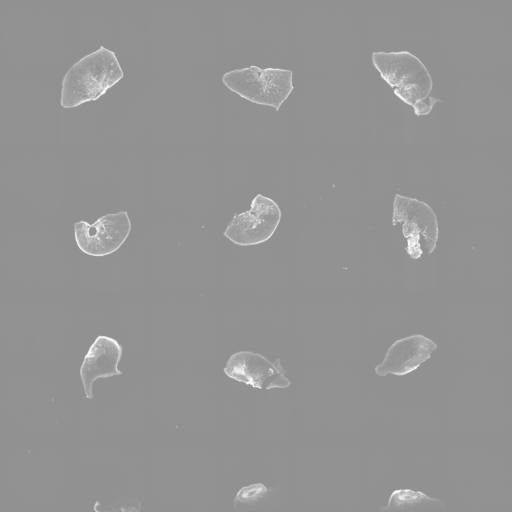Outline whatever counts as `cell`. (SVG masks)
Listing matches in <instances>:
<instances>
[{
	"label": "cell",
	"instance_id": "ba28073f",
	"mask_svg": "<svg viewBox=\"0 0 512 512\" xmlns=\"http://www.w3.org/2000/svg\"><path fill=\"white\" fill-rule=\"evenodd\" d=\"M437 344L422 334H413L396 340L387 350L383 361L375 367L379 376H403L416 370L428 360Z\"/></svg>",
	"mask_w": 512,
	"mask_h": 512
},
{
	"label": "cell",
	"instance_id": "8fae6325",
	"mask_svg": "<svg viewBox=\"0 0 512 512\" xmlns=\"http://www.w3.org/2000/svg\"><path fill=\"white\" fill-rule=\"evenodd\" d=\"M274 488H267L262 483H254L242 487L236 494L234 499V508L238 512H247L251 509L257 508V504H262L261 501L271 496L275 492Z\"/></svg>",
	"mask_w": 512,
	"mask_h": 512
},
{
	"label": "cell",
	"instance_id": "7a4b0ae2",
	"mask_svg": "<svg viewBox=\"0 0 512 512\" xmlns=\"http://www.w3.org/2000/svg\"><path fill=\"white\" fill-rule=\"evenodd\" d=\"M124 76L116 54L100 46L73 64L63 77L60 104L74 108L95 101Z\"/></svg>",
	"mask_w": 512,
	"mask_h": 512
},
{
	"label": "cell",
	"instance_id": "8992f818",
	"mask_svg": "<svg viewBox=\"0 0 512 512\" xmlns=\"http://www.w3.org/2000/svg\"><path fill=\"white\" fill-rule=\"evenodd\" d=\"M131 231L127 211L106 214L93 224L78 221L74 224V236L78 248L85 254L102 257L116 252Z\"/></svg>",
	"mask_w": 512,
	"mask_h": 512
},
{
	"label": "cell",
	"instance_id": "277c9868",
	"mask_svg": "<svg viewBox=\"0 0 512 512\" xmlns=\"http://www.w3.org/2000/svg\"><path fill=\"white\" fill-rule=\"evenodd\" d=\"M403 223L402 232L407 240L406 252L419 259L424 252L431 254L438 240V222L435 212L423 201L396 194L393 202V226Z\"/></svg>",
	"mask_w": 512,
	"mask_h": 512
},
{
	"label": "cell",
	"instance_id": "30bf717a",
	"mask_svg": "<svg viewBox=\"0 0 512 512\" xmlns=\"http://www.w3.org/2000/svg\"><path fill=\"white\" fill-rule=\"evenodd\" d=\"M445 510L444 502L437 498H431L420 491L411 489L394 490L386 507L381 506L379 512H440Z\"/></svg>",
	"mask_w": 512,
	"mask_h": 512
},
{
	"label": "cell",
	"instance_id": "7c38bea8",
	"mask_svg": "<svg viewBox=\"0 0 512 512\" xmlns=\"http://www.w3.org/2000/svg\"><path fill=\"white\" fill-rule=\"evenodd\" d=\"M141 503L139 500L126 498L113 503H108L99 512H140Z\"/></svg>",
	"mask_w": 512,
	"mask_h": 512
},
{
	"label": "cell",
	"instance_id": "52a82bcc",
	"mask_svg": "<svg viewBox=\"0 0 512 512\" xmlns=\"http://www.w3.org/2000/svg\"><path fill=\"white\" fill-rule=\"evenodd\" d=\"M223 371L233 380L258 389H263L268 378H272L277 388H287L291 384L285 376L286 371L281 365L280 358L271 362L260 353L251 351H238L232 354Z\"/></svg>",
	"mask_w": 512,
	"mask_h": 512
},
{
	"label": "cell",
	"instance_id": "3957f363",
	"mask_svg": "<svg viewBox=\"0 0 512 512\" xmlns=\"http://www.w3.org/2000/svg\"><path fill=\"white\" fill-rule=\"evenodd\" d=\"M292 77L288 69L251 65L224 73L222 82L240 97L278 111L294 89Z\"/></svg>",
	"mask_w": 512,
	"mask_h": 512
},
{
	"label": "cell",
	"instance_id": "5b68a950",
	"mask_svg": "<svg viewBox=\"0 0 512 512\" xmlns=\"http://www.w3.org/2000/svg\"><path fill=\"white\" fill-rule=\"evenodd\" d=\"M280 220L278 204L269 197L257 194L249 210L234 214L223 235L239 246L261 244L274 234Z\"/></svg>",
	"mask_w": 512,
	"mask_h": 512
},
{
	"label": "cell",
	"instance_id": "9c48e42d",
	"mask_svg": "<svg viewBox=\"0 0 512 512\" xmlns=\"http://www.w3.org/2000/svg\"><path fill=\"white\" fill-rule=\"evenodd\" d=\"M122 352L121 344L114 338L105 335L96 337L84 356L80 367V377L86 398H93L92 386L94 381L123 373L118 369Z\"/></svg>",
	"mask_w": 512,
	"mask_h": 512
},
{
	"label": "cell",
	"instance_id": "6da1fadb",
	"mask_svg": "<svg viewBox=\"0 0 512 512\" xmlns=\"http://www.w3.org/2000/svg\"><path fill=\"white\" fill-rule=\"evenodd\" d=\"M372 63L381 78L416 116L428 115L440 99L431 97L432 78L422 61L406 50L373 52Z\"/></svg>",
	"mask_w": 512,
	"mask_h": 512
}]
</instances>
